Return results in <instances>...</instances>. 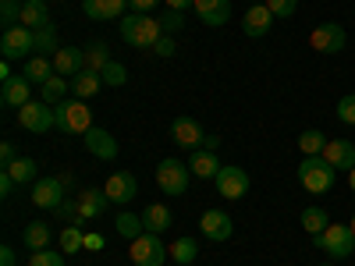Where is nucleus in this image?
Returning <instances> with one entry per match:
<instances>
[{
	"label": "nucleus",
	"instance_id": "f257e3e1",
	"mask_svg": "<svg viewBox=\"0 0 355 266\" xmlns=\"http://www.w3.org/2000/svg\"><path fill=\"white\" fill-rule=\"evenodd\" d=\"M164 36V28H160V18H150V15H125L121 18V39L135 50H153L157 39Z\"/></svg>",
	"mask_w": 355,
	"mask_h": 266
},
{
	"label": "nucleus",
	"instance_id": "f03ea898",
	"mask_svg": "<svg viewBox=\"0 0 355 266\" xmlns=\"http://www.w3.org/2000/svg\"><path fill=\"white\" fill-rule=\"evenodd\" d=\"M334 174L338 170L323 157H302V163H299V181L309 195H327L334 188Z\"/></svg>",
	"mask_w": 355,
	"mask_h": 266
},
{
	"label": "nucleus",
	"instance_id": "7ed1b4c3",
	"mask_svg": "<svg viewBox=\"0 0 355 266\" xmlns=\"http://www.w3.org/2000/svg\"><path fill=\"white\" fill-rule=\"evenodd\" d=\"M53 117H57V128L68 132V135H85L89 128H93V114H89L85 100H78V96L57 103L53 107Z\"/></svg>",
	"mask_w": 355,
	"mask_h": 266
},
{
	"label": "nucleus",
	"instance_id": "20e7f679",
	"mask_svg": "<svg viewBox=\"0 0 355 266\" xmlns=\"http://www.w3.org/2000/svg\"><path fill=\"white\" fill-rule=\"evenodd\" d=\"M0 53H4V61H21V57L36 53V33L28 25L4 28V36H0Z\"/></svg>",
	"mask_w": 355,
	"mask_h": 266
},
{
	"label": "nucleus",
	"instance_id": "39448f33",
	"mask_svg": "<svg viewBox=\"0 0 355 266\" xmlns=\"http://www.w3.org/2000/svg\"><path fill=\"white\" fill-rule=\"evenodd\" d=\"M316 249H323L334 259H348L355 252V234L348 224H331L323 234H316Z\"/></svg>",
	"mask_w": 355,
	"mask_h": 266
},
{
	"label": "nucleus",
	"instance_id": "423d86ee",
	"mask_svg": "<svg viewBox=\"0 0 355 266\" xmlns=\"http://www.w3.org/2000/svg\"><path fill=\"white\" fill-rule=\"evenodd\" d=\"M189 181H192L189 163H182V160H164V163H157V185H160V192H167V195H185V192H189Z\"/></svg>",
	"mask_w": 355,
	"mask_h": 266
},
{
	"label": "nucleus",
	"instance_id": "0eeeda50",
	"mask_svg": "<svg viewBox=\"0 0 355 266\" xmlns=\"http://www.w3.org/2000/svg\"><path fill=\"white\" fill-rule=\"evenodd\" d=\"M128 256H132V263H135V266H164V259L171 256V249H164V238H160V234L146 231L142 238H135V242H132Z\"/></svg>",
	"mask_w": 355,
	"mask_h": 266
},
{
	"label": "nucleus",
	"instance_id": "6e6552de",
	"mask_svg": "<svg viewBox=\"0 0 355 266\" xmlns=\"http://www.w3.org/2000/svg\"><path fill=\"white\" fill-rule=\"evenodd\" d=\"M18 125L25 128V132H33V135H43V132H50V128H57V117H53V107L50 103H25L21 110H18Z\"/></svg>",
	"mask_w": 355,
	"mask_h": 266
},
{
	"label": "nucleus",
	"instance_id": "1a4fd4ad",
	"mask_svg": "<svg viewBox=\"0 0 355 266\" xmlns=\"http://www.w3.org/2000/svg\"><path fill=\"white\" fill-rule=\"evenodd\" d=\"M345 43H348V36L338 21H323L309 33V50H316V53H341Z\"/></svg>",
	"mask_w": 355,
	"mask_h": 266
},
{
	"label": "nucleus",
	"instance_id": "9d476101",
	"mask_svg": "<svg viewBox=\"0 0 355 266\" xmlns=\"http://www.w3.org/2000/svg\"><path fill=\"white\" fill-rule=\"evenodd\" d=\"M214 181H217V192H220L224 199H242V195L249 192V174H245L239 163L220 167V174L214 177Z\"/></svg>",
	"mask_w": 355,
	"mask_h": 266
},
{
	"label": "nucleus",
	"instance_id": "9b49d317",
	"mask_svg": "<svg viewBox=\"0 0 355 266\" xmlns=\"http://www.w3.org/2000/svg\"><path fill=\"white\" fill-rule=\"evenodd\" d=\"M107 199L114 202V206H125V202H132L135 195H139V181H135V174L132 170H117V174H110L107 177Z\"/></svg>",
	"mask_w": 355,
	"mask_h": 266
},
{
	"label": "nucleus",
	"instance_id": "f8f14e48",
	"mask_svg": "<svg viewBox=\"0 0 355 266\" xmlns=\"http://www.w3.org/2000/svg\"><path fill=\"white\" fill-rule=\"evenodd\" d=\"M199 231L206 234L210 242H227L231 234H234V224H231V217L224 213V210H206L202 217H199Z\"/></svg>",
	"mask_w": 355,
	"mask_h": 266
},
{
	"label": "nucleus",
	"instance_id": "ddd939ff",
	"mask_svg": "<svg viewBox=\"0 0 355 266\" xmlns=\"http://www.w3.org/2000/svg\"><path fill=\"white\" fill-rule=\"evenodd\" d=\"M64 181L61 177H43V181L33 185V202L40 206V210H57V206L64 202Z\"/></svg>",
	"mask_w": 355,
	"mask_h": 266
},
{
	"label": "nucleus",
	"instance_id": "4468645a",
	"mask_svg": "<svg viewBox=\"0 0 355 266\" xmlns=\"http://www.w3.org/2000/svg\"><path fill=\"white\" fill-rule=\"evenodd\" d=\"M75 202H78V224H82V220H100L107 213V202L110 199H107L103 188H82Z\"/></svg>",
	"mask_w": 355,
	"mask_h": 266
},
{
	"label": "nucleus",
	"instance_id": "2eb2a0df",
	"mask_svg": "<svg viewBox=\"0 0 355 266\" xmlns=\"http://www.w3.org/2000/svg\"><path fill=\"white\" fill-rule=\"evenodd\" d=\"M192 11H196V18H199L202 25L220 28V25H227V18H231V0H196Z\"/></svg>",
	"mask_w": 355,
	"mask_h": 266
},
{
	"label": "nucleus",
	"instance_id": "dca6fc26",
	"mask_svg": "<svg viewBox=\"0 0 355 266\" xmlns=\"http://www.w3.org/2000/svg\"><path fill=\"white\" fill-rule=\"evenodd\" d=\"M82 142H85V150L93 153L96 160H114V157H117V139H114L107 128H89V132L82 135Z\"/></svg>",
	"mask_w": 355,
	"mask_h": 266
},
{
	"label": "nucleus",
	"instance_id": "f3484780",
	"mask_svg": "<svg viewBox=\"0 0 355 266\" xmlns=\"http://www.w3.org/2000/svg\"><path fill=\"white\" fill-rule=\"evenodd\" d=\"M0 100H4V107H25V103H33V82H28L25 75H15L8 78L4 85H0Z\"/></svg>",
	"mask_w": 355,
	"mask_h": 266
},
{
	"label": "nucleus",
	"instance_id": "a211bd4d",
	"mask_svg": "<svg viewBox=\"0 0 355 266\" xmlns=\"http://www.w3.org/2000/svg\"><path fill=\"white\" fill-rule=\"evenodd\" d=\"M274 21H277V18H274V11L266 8V4H252V8L245 11V18H242V28H245L249 39H259V36L270 33Z\"/></svg>",
	"mask_w": 355,
	"mask_h": 266
},
{
	"label": "nucleus",
	"instance_id": "6ab92c4d",
	"mask_svg": "<svg viewBox=\"0 0 355 266\" xmlns=\"http://www.w3.org/2000/svg\"><path fill=\"white\" fill-rule=\"evenodd\" d=\"M125 8H128V0H82L85 18H93V21H117V18H125Z\"/></svg>",
	"mask_w": 355,
	"mask_h": 266
},
{
	"label": "nucleus",
	"instance_id": "aec40b11",
	"mask_svg": "<svg viewBox=\"0 0 355 266\" xmlns=\"http://www.w3.org/2000/svg\"><path fill=\"white\" fill-rule=\"evenodd\" d=\"M53 71L61 78H75L78 71H85V50L78 46H61L53 53Z\"/></svg>",
	"mask_w": 355,
	"mask_h": 266
},
{
	"label": "nucleus",
	"instance_id": "412c9836",
	"mask_svg": "<svg viewBox=\"0 0 355 266\" xmlns=\"http://www.w3.org/2000/svg\"><path fill=\"white\" fill-rule=\"evenodd\" d=\"M171 139L182 145V150H196V145H202V125L192 121V117H178V121L171 125Z\"/></svg>",
	"mask_w": 355,
	"mask_h": 266
},
{
	"label": "nucleus",
	"instance_id": "4be33fe9",
	"mask_svg": "<svg viewBox=\"0 0 355 266\" xmlns=\"http://www.w3.org/2000/svg\"><path fill=\"white\" fill-rule=\"evenodd\" d=\"M323 160H327L334 170H352V167H355V142H348V139H334V142H327V150H323Z\"/></svg>",
	"mask_w": 355,
	"mask_h": 266
},
{
	"label": "nucleus",
	"instance_id": "5701e85b",
	"mask_svg": "<svg viewBox=\"0 0 355 266\" xmlns=\"http://www.w3.org/2000/svg\"><path fill=\"white\" fill-rule=\"evenodd\" d=\"M100 85H103V75L93 71V68H85V71H78V75L71 78V93H75L78 100H93V96L100 93Z\"/></svg>",
	"mask_w": 355,
	"mask_h": 266
},
{
	"label": "nucleus",
	"instance_id": "b1692460",
	"mask_svg": "<svg viewBox=\"0 0 355 266\" xmlns=\"http://www.w3.org/2000/svg\"><path fill=\"white\" fill-rule=\"evenodd\" d=\"M21 25H28L33 33H36V28H43V25H53L46 0H21Z\"/></svg>",
	"mask_w": 355,
	"mask_h": 266
},
{
	"label": "nucleus",
	"instance_id": "393cba45",
	"mask_svg": "<svg viewBox=\"0 0 355 266\" xmlns=\"http://www.w3.org/2000/svg\"><path fill=\"white\" fill-rule=\"evenodd\" d=\"M21 75L28 78V82H36V85H43V82H50L57 71H53V57H40V53H33L25 61V68H21Z\"/></svg>",
	"mask_w": 355,
	"mask_h": 266
},
{
	"label": "nucleus",
	"instance_id": "a878e982",
	"mask_svg": "<svg viewBox=\"0 0 355 266\" xmlns=\"http://www.w3.org/2000/svg\"><path fill=\"white\" fill-rule=\"evenodd\" d=\"M189 170H192V177H217V174H220V160H217V153H210V150H192Z\"/></svg>",
	"mask_w": 355,
	"mask_h": 266
},
{
	"label": "nucleus",
	"instance_id": "bb28decb",
	"mask_svg": "<svg viewBox=\"0 0 355 266\" xmlns=\"http://www.w3.org/2000/svg\"><path fill=\"white\" fill-rule=\"evenodd\" d=\"M21 242H25V249H33V252L50 249V224L46 220H28L25 231H21Z\"/></svg>",
	"mask_w": 355,
	"mask_h": 266
},
{
	"label": "nucleus",
	"instance_id": "cd10ccee",
	"mask_svg": "<svg viewBox=\"0 0 355 266\" xmlns=\"http://www.w3.org/2000/svg\"><path fill=\"white\" fill-rule=\"evenodd\" d=\"M142 224H146V231L164 234V231L174 224V217H171V210H167V206L153 202V206H146V210H142Z\"/></svg>",
	"mask_w": 355,
	"mask_h": 266
},
{
	"label": "nucleus",
	"instance_id": "c85d7f7f",
	"mask_svg": "<svg viewBox=\"0 0 355 266\" xmlns=\"http://www.w3.org/2000/svg\"><path fill=\"white\" fill-rule=\"evenodd\" d=\"M302 227L313 234V238H316V234H323V231L331 227L327 210H323V206H306V210H302Z\"/></svg>",
	"mask_w": 355,
	"mask_h": 266
},
{
	"label": "nucleus",
	"instance_id": "c756f323",
	"mask_svg": "<svg viewBox=\"0 0 355 266\" xmlns=\"http://www.w3.org/2000/svg\"><path fill=\"white\" fill-rule=\"evenodd\" d=\"M114 227H117V234H121V238H128V242H135V238H142V234H146L142 213H139V217H135V213H117Z\"/></svg>",
	"mask_w": 355,
	"mask_h": 266
},
{
	"label": "nucleus",
	"instance_id": "7c9ffc66",
	"mask_svg": "<svg viewBox=\"0 0 355 266\" xmlns=\"http://www.w3.org/2000/svg\"><path fill=\"white\" fill-rule=\"evenodd\" d=\"M40 89H43V103L57 107V103H64L68 89H71V78H61V75H53V78H50V82H43Z\"/></svg>",
	"mask_w": 355,
	"mask_h": 266
},
{
	"label": "nucleus",
	"instance_id": "2f4dec72",
	"mask_svg": "<svg viewBox=\"0 0 355 266\" xmlns=\"http://www.w3.org/2000/svg\"><path fill=\"white\" fill-rule=\"evenodd\" d=\"M327 142H331V139L323 135V132L309 128V132H302V135H299V150H302V157H323Z\"/></svg>",
	"mask_w": 355,
	"mask_h": 266
},
{
	"label": "nucleus",
	"instance_id": "473e14b6",
	"mask_svg": "<svg viewBox=\"0 0 355 266\" xmlns=\"http://www.w3.org/2000/svg\"><path fill=\"white\" fill-rule=\"evenodd\" d=\"M4 170L15 177L18 185H28V181H36V170H40V167H36L33 157H18V160H15L11 167H4Z\"/></svg>",
	"mask_w": 355,
	"mask_h": 266
},
{
	"label": "nucleus",
	"instance_id": "72a5a7b5",
	"mask_svg": "<svg viewBox=\"0 0 355 266\" xmlns=\"http://www.w3.org/2000/svg\"><path fill=\"white\" fill-rule=\"evenodd\" d=\"M57 50H61V43H57V25L36 28V53L40 57H53Z\"/></svg>",
	"mask_w": 355,
	"mask_h": 266
},
{
	"label": "nucleus",
	"instance_id": "f704fd0d",
	"mask_svg": "<svg viewBox=\"0 0 355 266\" xmlns=\"http://www.w3.org/2000/svg\"><path fill=\"white\" fill-rule=\"evenodd\" d=\"M107 64H110V46H107V43H89V46H85V68L103 71Z\"/></svg>",
	"mask_w": 355,
	"mask_h": 266
},
{
	"label": "nucleus",
	"instance_id": "c9c22d12",
	"mask_svg": "<svg viewBox=\"0 0 355 266\" xmlns=\"http://www.w3.org/2000/svg\"><path fill=\"white\" fill-rule=\"evenodd\" d=\"M61 249H64L68 256H75L78 249H85V234H82V227L68 224V227L61 231Z\"/></svg>",
	"mask_w": 355,
	"mask_h": 266
},
{
	"label": "nucleus",
	"instance_id": "e433bc0d",
	"mask_svg": "<svg viewBox=\"0 0 355 266\" xmlns=\"http://www.w3.org/2000/svg\"><path fill=\"white\" fill-rule=\"evenodd\" d=\"M171 256L178 259V266H182V263H196V256H199V245H196L192 238H178V242L171 245Z\"/></svg>",
	"mask_w": 355,
	"mask_h": 266
},
{
	"label": "nucleus",
	"instance_id": "4c0bfd02",
	"mask_svg": "<svg viewBox=\"0 0 355 266\" xmlns=\"http://www.w3.org/2000/svg\"><path fill=\"white\" fill-rule=\"evenodd\" d=\"M100 75H103V82H107V85H114V89L128 82V68H125L121 61H110V64H107Z\"/></svg>",
	"mask_w": 355,
	"mask_h": 266
},
{
	"label": "nucleus",
	"instance_id": "58836bf2",
	"mask_svg": "<svg viewBox=\"0 0 355 266\" xmlns=\"http://www.w3.org/2000/svg\"><path fill=\"white\" fill-rule=\"evenodd\" d=\"M160 28H164V36H174V33H182L185 28V11H164V18H160Z\"/></svg>",
	"mask_w": 355,
	"mask_h": 266
},
{
	"label": "nucleus",
	"instance_id": "ea45409f",
	"mask_svg": "<svg viewBox=\"0 0 355 266\" xmlns=\"http://www.w3.org/2000/svg\"><path fill=\"white\" fill-rule=\"evenodd\" d=\"M0 18H4V28L21 25V4L18 0H0Z\"/></svg>",
	"mask_w": 355,
	"mask_h": 266
},
{
	"label": "nucleus",
	"instance_id": "a19ab883",
	"mask_svg": "<svg viewBox=\"0 0 355 266\" xmlns=\"http://www.w3.org/2000/svg\"><path fill=\"white\" fill-rule=\"evenodd\" d=\"M28 266H64V256L53 252V249H40L28 256Z\"/></svg>",
	"mask_w": 355,
	"mask_h": 266
},
{
	"label": "nucleus",
	"instance_id": "79ce46f5",
	"mask_svg": "<svg viewBox=\"0 0 355 266\" xmlns=\"http://www.w3.org/2000/svg\"><path fill=\"white\" fill-rule=\"evenodd\" d=\"M266 8L274 11V18H291L299 11V0H266Z\"/></svg>",
	"mask_w": 355,
	"mask_h": 266
},
{
	"label": "nucleus",
	"instance_id": "37998d69",
	"mask_svg": "<svg viewBox=\"0 0 355 266\" xmlns=\"http://www.w3.org/2000/svg\"><path fill=\"white\" fill-rule=\"evenodd\" d=\"M334 110H338V121H345V125H355V96H341Z\"/></svg>",
	"mask_w": 355,
	"mask_h": 266
},
{
	"label": "nucleus",
	"instance_id": "c03bdc74",
	"mask_svg": "<svg viewBox=\"0 0 355 266\" xmlns=\"http://www.w3.org/2000/svg\"><path fill=\"white\" fill-rule=\"evenodd\" d=\"M153 53H157V57H174V53H178V46H174V39H171V36H160V39H157V46H153Z\"/></svg>",
	"mask_w": 355,
	"mask_h": 266
},
{
	"label": "nucleus",
	"instance_id": "a18cd8bd",
	"mask_svg": "<svg viewBox=\"0 0 355 266\" xmlns=\"http://www.w3.org/2000/svg\"><path fill=\"white\" fill-rule=\"evenodd\" d=\"M57 217H64V220H75L78 217V202H71V199H64L61 206H57V210H53Z\"/></svg>",
	"mask_w": 355,
	"mask_h": 266
},
{
	"label": "nucleus",
	"instance_id": "49530a36",
	"mask_svg": "<svg viewBox=\"0 0 355 266\" xmlns=\"http://www.w3.org/2000/svg\"><path fill=\"white\" fill-rule=\"evenodd\" d=\"M15 185H18V181H15V177H11L8 170H0V195H4V199H8V195L15 192Z\"/></svg>",
	"mask_w": 355,
	"mask_h": 266
},
{
	"label": "nucleus",
	"instance_id": "de8ad7c7",
	"mask_svg": "<svg viewBox=\"0 0 355 266\" xmlns=\"http://www.w3.org/2000/svg\"><path fill=\"white\" fill-rule=\"evenodd\" d=\"M0 160H4L0 167H11V163L18 160V153H15V145H11V142H4V145H0Z\"/></svg>",
	"mask_w": 355,
	"mask_h": 266
},
{
	"label": "nucleus",
	"instance_id": "09e8293b",
	"mask_svg": "<svg viewBox=\"0 0 355 266\" xmlns=\"http://www.w3.org/2000/svg\"><path fill=\"white\" fill-rule=\"evenodd\" d=\"M128 4H132V11H135V15H146V11H153V8L160 4V0H128Z\"/></svg>",
	"mask_w": 355,
	"mask_h": 266
},
{
	"label": "nucleus",
	"instance_id": "8fccbe9b",
	"mask_svg": "<svg viewBox=\"0 0 355 266\" xmlns=\"http://www.w3.org/2000/svg\"><path fill=\"white\" fill-rule=\"evenodd\" d=\"M15 259H18V256H15V249H11V245L0 249V266H15Z\"/></svg>",
	"mask_w": 355,
	"mask_h": 266
},
{
	"label": "nucleus",
	"instance_id": "3c124183",
	"mask_svg": "<svg viewBox=\"0 0 355 266\" xmlns=\"http://www.w3.org/2000/svg\"><path fill=\"white\" fill-rule=\"evenodd\" d=\"M85 249L89 252H100L103 249V238H100V234H85Z\"/></svg>",
	"mask_w": 355,
	"mask_h": 266
},
{
	"label": "nucleus",
	"instance_id": "603ef678",
	"mask_svg": "<svg viewBox=\"0 0 355 266\" xmlns=\"http://www.w3.org/2000/svg\"><path fill=\"white\" fill-rule=\"evenodd\" d=\"M164 4L171 8V11H185V8H192L196 0H164Z\"/></svg>",
	"mask_w": 355,
	"mask_h": 266
},
{
	"label": "nucleus",
	"instance_id": "864d4df0",
	"mask_svg": "<svg viewBox=\"0 0 355 266\" xmlns=\"http://www.w3.org/2000/svg\"><path fill=\"white\" fill-rule=\"evenodd\" d=\"M217 145H220V135H206V139H202V150L217 153Z\"/></svg>",
	"mask_w": 355,
	"mask_h": 266
},
{
	"label": "nucleus",
	"instance_id": "5fc2aeb1",
	"mask_svg": "<svg viewBox=\"0 0 355 266\" xmlns=\"http://www.w3.org/2000/svg\"><path fill=\"white\" fill-rule=\"evenodd\" d=\"M8 78H15V75H11V61L0 64V82H8Z\"/></svg>",
	"mask_w": 355,
	"mask_h": 266
},
{
	"label": "nucleus",
	"instance_id": "6e6d98bb",
	"mask_svg": "<svg viewBox=\"0 0 355 266\" xmlns=\"http://www.w3.org/2000/svg\"><path fill=\"white\" fill-rule=\"evenodd\" d=\"M348 185H352V192H355V167L348 170Z\"/></svg>",
	"mask_w": 355,
	"mask_h": 266
},
{
	"label": "nucleus",
	"instance_id": "4d7b16f0",
	"mask_svg": "<svg viewBox=\"0 0 355 266\" xmlns=\"http://www.w3.org/2000/svg\"><path fill=\"white\" fill-rule=\"evenodd\" d=\"M348 227H352V234H355V217H352V224H348Z\"/></svg>",
	"mask_w": 355,
	"mask_h": 266
},
{
	"label": "nucleus",
	"instance_id": "13d9d810",
	"mask_svg": "<svg viewBox=\"0 0 355 266\" xmlns=\"http://www.w3.org/2000/svg\"><path fill=\"white\" fill-rule=\"evenodd\" d=\"M182 266H192V263H182Z\"/></svg>",
	"mask_w": 355,
	"mask_h": 266
},
{
	"label": "nucleus",
	"instance_id": "bf43d9fd",
	"mask_svg": "<svg viewBox=\"0 0 355 266\" xmlns=\"http://www.w3.org/2000/svg\"><path fill=\"white\" fill-rule=\"evenodd\" d=\"M323 266H331V263H323Z\"/></svg>",
	"mask_w": 355,
	"mask_h": 266
}]
</instances>
